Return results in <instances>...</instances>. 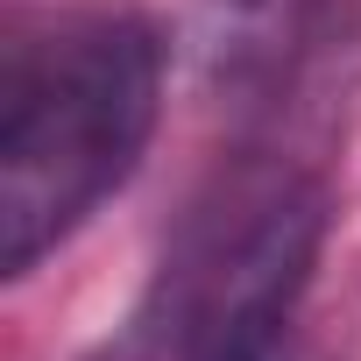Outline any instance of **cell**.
<instances>
[{
  "mask_svg": "<svg viewBox=\"0 0 361 361\" xmlns=\"http://www.w3.org/2000/svg\"><path fill=\"white\" fill-rule=\"evenodd\" d=\"M326 234V192L276 177L241 199L234 227H213L170 283V361H276L290 312L312 283Z\"/></svg>",
  "mask_w": 361,
  "mask_h": 361,
  "instance_id": "7a4b0ae2",
  "label": "cell"
},
{
  "mask_svg": "<svg viewBox=\"0 0 361 361\" xmlns=\"http://www.w3.org/2000/svg\"><path fill=\"white\" fill-rule=\"evenodd\" d=\"M163 43L142 15H78L22 36L0 71V276L71 241L156 135Z\"/></svg>",
  "mask_w": 361,
  "mask_h": 361,
  "instance_id": "6da1fadb",
  "label": "cell"
}]
</instances>
